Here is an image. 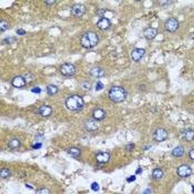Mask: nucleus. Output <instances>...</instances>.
Returning <instances> with one entry per match:
<instances>
[{
  "label": "nucleus",
  "instance_id": "nucleus-1",
  "mask_svg": "<svg viewBox=\"0 0 194 194\" xmlns=\"http://www.w3.org/2000/svg\"><path fill=\"white\" fill-rule=\"evenodd\" d=\"M99 42V37L98 34L93 31L86 32L80 39L81 45L86 49L94 48L98 45Z\"/></svg>",
  "mask_w": 194,
  "mask_h": 194
},
{
  "label": "nucleus",
  "instance_id": "nucleus-2",
  "mask_svg": "<svg viewBox=\"0 0 194 194\" xmlns=\"http://www.w3.org/2000/svg\"><path fill=\"white\" fill-rule=\"evenodd\" d=\"M109 96L112 101L115 103H120L126 99L127 93L123 88L119 86H115L110 90Z\"/></svg>",
  "mask_w": 194,
  "mask_h": 194
},
{
  "label": "nucleus",
  "instance_id": "nucleus-3",
  "mask_svg": "<svg viewBox=\"0 0 194 194\" xmlns=\"http://www.w3.org/2000/svg\"><path fill=\"white\" fill-rule=\"evenodd\" d=\"M65 105L66 107L69 110L77 111L82 108L84 102L81 97L78 95H74L66 99Z\"/></svg>",
  "mask_w": 194,
  "mask_h": 194
},
{
  "label": "nucleus",
  "instance_id": "nucleus-4",
  "mask_svg": "<svg viewBox=\"0 0 194 194\" xmlns=\"http://www.w3.org/2000/svg\"><path fill=\"white\" fill-rule=\"evenodd\" d=\"M87 8L83 4L78 3L71 7L70 12L71 15L75 18H80L83 17L86 13Z\"/></svg>",
  "mask_w": 194,
  "mask_h": 194
},
{
  "label": "nucleus",
  "instance_id": "nucleus-5",
  "mask_svg": "<svg viewBox=\"0 0 194 194\" xmlns=\"http://www.w3.org/2000/svg\"><path fill=\"white\" fill-rule=\"evenodd\" d=\"M179 24L178 20L176 18H171L165 21L164 28L166 31L173 33L178 29Z\"/></svg>",
  "mask_w": 194,
  "mask_h": 194
},
{
  "label": "nucleus",
  "instance_id": "nucleus-6",
  "mask_svg": "<svg viewBox=\"0 0 194 194\" xmlns=\"http://www.w3.org/2000/svg\"><path fill=\"white\" fill-rule=\"evenodd\" d=\"M60 73L64 76L70 77L74 75L76 71L75 66L70 63H64L61 66Z\"/></svg>",
  "mask_w": 194,
  "mask_h": 194
},
{
  "label": "nucleus",
  "instance_id": "nucleus-7",
  "mask_svg": "<svg viewBox=\"0 0 194 194\" xmlns=\"http://www.w3.org/2000/svg\"><path fill=\"white\" fill-rule=\"evenodd\" d=\"M168 136L167 131L163 128L157 129L154 132L153 135L154 140L158 142L165 141L167 138Z\"/></svg>",
  "mask_w": 194,
  "mask_h": 194
},
{
  "label": "nucleus",
  "instance_id": "nucleus-8",
  "mask_svg": "<svg viewBox=\"0 0 194 194\" xmlns=\"http://www.w3.org/2000/svg\"><path fill=\"white\" fill-rule=\"evenodd\" d=\"M145 53L146 51L144 48H134L131 52V58L135 62H139L144 56Z\"/></svg>",
  "mask_w": 194,
  "mask_h": 194
},
{
  "label": "nucleus",
  "instance_id": "nucleus-9",
  "mask_svg": "<svg viewBox=\"0 0 194 194\" xmlns=\"http://www.w3.org/2000/svg\"><path fill=\"white\" fill-rule=\"evenodd\" d=\"M97 27L101 30H106L110 28L111 23L110 20L106 17H102L97 22Z\"/></svg>",
  "mask_w": 194,
  "mask_h": 194
},
{
  "label": "nucleus",
  "instance_id": "nucleus-10",
  "mask_svg": "<svg viewBox=\"0 0 194 194\" xmlns=\"http://www.w3.org/2000/svg\"><path fill=\"white\" fill-rule=\"evenodd\" d=\"M158 34L157 28L153 27L146 28L143 31V35L145 38L148 40H152L155 38Z\"/></svg>",
  "mask_w": 194,
  "mask_h": 194
},
{
  "label": "nucleus",
  "instance_id": "nucleus-11",
  "mask_svg": "<svg viewBox=\"0 0 194 194\" xmlns=\"http://www.w3.org/2000/svg\"><path fill=\"white\" fill-rule=\"evenodd\" d=\"M177 173L181 177H187L192 173L191 169L187 165H181L177 169Z\"/></svg>",
  "mask_w": 194,
  "mask_h": 194
},
{
  "label": "nucleus",
  "instance_id": "nucleus-12",
  "mask_svg": "<svg viewBox=\"0 0 194 194\" xmlns=\"http://www.w3.org/2000/svg\"><path fill=\"white\" fill-rule=\"evenodd\" d=\"M12 85L17 88L24 87L26 84V80L24 77L18 75L14 78L12 80Z\"/></svg>",
  "mask_w": 194,
  "mask_h": 194
},
{
  "label": "nucleus",
  "instance_id": "nucleus-13",
  "mask_svg": "<svg viewBox=\"0 0 194 194\" xmlns=\"http://www.w3.org/2000/svg\"><path fill=\"white\" fill-rule=\"evenodd\" d=\"M90 74L94 78H100L104 76L105 71L102 68L100 67H94L90 70Z\"/></svg>",
  "mask_w": 194,
  "mask_h": 194
},
{
  "label": "nucleus",
  "instance_id": "nucleus-14",
  "mask_svg": "<svg viewBox=\"0 0 194 194\" xmlns=\"http://www.w3.org/2000/svg\"><path fill=\"white\" fill-rule=\"evenodd\" d=\"M96 159L98 162L105 163L108 162L110 159V156L107 152H101L97 154Z\"/></svg>",
  "mask_w": 194,
  "mask_h": 194
},
{
  "label": "nucleus",
  "instance_id": "nucleus-15",
  "mask_svg": "<svg viewBox=\"0 0 194 194\" xmlns=\"http://www.w3.org/2000/svg\"><path fill=\"white\" fill-rule=\"evenodd\" d=\"M106 115L105 111L101 109L98 108L94 110L93 113V116L96 121H101L105 119Z\"/></svg>",
  "mask_w": 194,
  "mask_h": 194
},
{
  "label": "nucleus",
  "instance_id": "nucleus-16",
  "mask_svg": "<svg viewBox=\"0 0 194 194\" xmlns=\"http://www.w3.org/2000/svg\"><path fill=\"white\" fill-rule=\"evenodd\" d=\"M52 112H53V109L49 106L43 105L39 108V113L42 116H49L51 115Z\"/></svg>",
  "mask_w": 194,
  "mask_h": 194
},
{
  "label": "nucleus",
  "instance_id": "nucleus-17",
  "mask_svg": "<svg viewBox=\"0 0 194 194\" xmlns=\"http://www.w3.org/2000/svg\"><path fill=\"white\" fill-rule=\"evenodd\" d=\"M85 126L86 129L89 132L96 131L98 129V126L96 122L92 119L88 120L86 122Z\"/></svg>",
  "mask_w": 194,
  "mask_h": 194
},
{
  "label": "nucleus",
  "instance_id": "nucleus-18",
  "mask_svg": "<svg viewBox=\"0 0 194 194\" xmlns=\"http://www.w3.org/2000/svg\"><path fill=\"white\" fill-rule=\"evenodd\" d=\"M184 137L186 140L188 142L193 141L194 139V131L191 129H188L184 131Z\"/></svg>",
  "mask_w": 194,
  "mask_h": 194
},
{
  "label": "nucleus",
  "instance_id": "nucleus-19",
  "mask_svg": "<svg viewBox=\"0 0 194 194\" xmlns=\"http://www.w3.org/2000/svg\"><path fill=\"white\" fill-rule=\"evenodd\" d=\"M21 142L19 140L14 138L9 142L8 146L9 148L12 150H16L19 149L20 147Z\"/></svg>",
  "mask_w": 194,
  "mask_h": 194
},
{
  "label": "nucleus",
  "instance_id": "nucleus-20",
  "mask_svg": "<svg viewBox=\"0 0 194 194\" xmlns=\"http://www.w3.org/2000/svg\"><path fill=\"white\" fill-rule=\"evenodd\" d=\"M184 149L182 146L176 147L172 151V154L174 157H179L183 155L184 153Z\"/></svg>",
  "mask_w": 194,
  "mask_h": 194
},
{
  "label": "nucleus",
  "instance_id": "nucleus-21",
  "mask_svg": "<svg viewBox=\"0 0 194 194\" xmlns=\"http://www.w3.org/2000/svg\"><path fill=\"white\" fill-rule=\"evenodd\" d=\"M68 153L72 157L74 158H77L80 156L81 151L79 149L76 147H72L70 148Z\"/></svg>",
  "mask_w": 194,
  "mask_h": 194
},
{
  "label": "nucleus",
  "instance_id": "nucleus-22",
  "mask_svg": "<svg viewBox=\"0 0 194 194\" xmlns=\"http://www.w3.org/2000/svg\"><path fill=\"white\" fill-rule=\"evenodd\" d=\"M47 92L49 95H54L58 92V88L57 86L53 85H49L47 87Z\"/></svg>",
  "mask_w": 194,
  "mask_h": 194
},
{
  "label": "nucleus",
  "instance_id": "nucleus-23",
  "mask_svg": "<svg viewBox=\"0 0 194 194\" xmlns=\"http://www.w3.org/2000/svg\"><path fill=\"white\" fill-rule=\"evenodd\" d=\"M152 176L154 179H160L163 177V172L160 169L156 168L152 172Z\"/></svg>",
  "mask_w": 194,
  "mask_h": 194
},
{
  "label": "nucleus",
  "instance_id": "nucleus-24",
  "mask_svg": "<svg viewBox=\"0 0 194 194\" xmlns=\"http://www.w3.org/2000/svg\"><path fill=\"white\" fill-rule=\"evenodd\" d=\"M9 24L8 21L4 19H1L0 22V30L1 32H4L8 29Z\"/></svg>",
  "mask_w": 194,
  "mask_h": 194
},
{
  "label": "nucleus",
  "instance_id": "nucleus-25",
  "mask_svg": "<svg viewBox=\"0 0 194 194\" xmlns=\"http://www.w3.org/2000/svg\"><path fill=\"white\" fill-rule=\"evenodd\" d=\"M12 175L11 172L7 168H3L1 171V176L3 178H7Z\"/></svg>",
  "mask_w": 194,
  "mask_h": 194
},
{
  "label": "nucleus",
  "instance_id": "nucleus-26",
  "mask_svg": "<svg viewBox=\"0 0 194 194\" xmlns=\"http://www.w3.org/2000/svg\"><path fill=\"white\" fill-rule=\"evenodd\" d=\"M81 87L84 90L88 91L90 89L91 86L89 82L85 81L82 83Z\"/></svg>",
  "mask_w": 194,
  "mask_h": 194
},
{
  "label": "nucleus",
  "instance_id": "nucleus-27",
  "mask_svg": "<svg viewBox=\"0 0 194 194\" xmlns=\"http://www.w3.org/2000/svg\"><path fill=\"white\" fill-rule=\"evenodd\" d=\"M36 194H51V193L48 188H42L37 190Z\"/></svg>",
  "mask_w": 194,
  "mask_h": 194
},
{
  "label": "nucleus",
  "instance_id": "nucleus-28",
  "mask_svg": "<svg viewBox=\"0 0 194 194\" xmlns=\"http://www.w3.org/2000/svg\"><path fill=\"white\" fill-rule=\"evenodd\" d=\"M104 87H105V86L104 84L101 82L98 81L97 82L96 86H95V89L97 91H99L101 90Z\"/></svg>",
  "mask_w": 194,
  "mask_h": 194
},
{
  "label": "nucleus",
  "instance_id": "nucleus-29",
  "mask_svg": "<svg viewBox=\"0 0 194 194\" xmlns=\"http://www.w3.org/2000/svg\"><path fill=\"white\" fill-rule=\"evenodd\" d=\"M91 189L94 191H98L100 189L99 185L96 182H94L91 185Z\"/></svg>",
  "mask_w": 194,
  "mask_h": 194
},
{
  "label": "nucleus",
  "instance_id": "nucleus-30",
  "mask_svg": "<svg viewBox=\"0 0 194 194\" xmlns=\"http://www.w3.org/2000/svg\"><path fill=\"white\" fill-rule=\"evenodd\" d=\"M17 33L18 35L22 36L25 35L26 33V32L23 28H20V29H18L17 30Z\"/></svg>",
  "mask_w": 194,
  "mask_h": 194
},
{
  "label": "nucleus",
  "instance_id": "nucleus-31",
  "mask_svg": "<svg viewBox=\"0 0 194 194\" xmlns=\"http://www.w3.org/2000/svg\"><path fill=\"white\" fill-rule=\"evenodd\" d=\"M31 91L32 93H36V94H39L41 92V89L38 87H35L32 89Z\"/></svg>",
  "mask_w": 194,
  "mask_h": 194
},
{
  "label": "nucleus",
  "instance_id": "nucleus-32",
  "mask_svg": "<svg viewBox=\"0 0 194 194\" xmlns=\"http://www.w3.org/2000/svg\"><path fill=\"white\" fill-rule=\"evenodd\" d=\"M161 6L162 7H165V6H168V5H169L171 4L172 3H173V1H163L161 2Z\"/></svg>",
  "mask_w": 194,
  "mask_h": 194
},
{
  "label": "nucleus",
  "instance_id": "nucleus-33",
  "mask_svg": "<svg viewBox=\"0 0 194 194\" xmlns=\"http://www.w3.org/2000/svg\"><path fill=\"white\" fill-rule=\"evenodd\" d=\"M188 156L190 159L194 161V149L189 151L188 152Z\"/></svg>",
  "mask_w": 194,
  "mask_h": 194
},
{
  "label": "nucleus",
  "instance_id": "nucleus-34",
  "mask_svg": "<svg viewBox=\"0 0 194 194\" xmlns=\"http://www.w3.org/2000/svg\"><path fill=\"white\" fill-rule=\"evenodd\" d=\"M135 176L134 175H132L130 177L128 178L127 179V181L128 182L130 183L134 182V181L135 180Z\"/></svg>",
  "mask_w": 194,
  "mask_h": 194
},
{
  "label": "nucleus",
  "instance_id": "nucleus-35",
  "mask_svg": "<svg viewBox=\"0 0 194 194\" xmlns=\"http://www.w3.org/2000/svg\"><path fill=\"white\" fill-rule=\"evenodd\" d=\"M42 146V144L41 143H37L33 146V148L35 150H38L41 148Z\"/></svg>",
  "mask_w": 194,
  "mask_h": 194
},
{
  "label": "nucleus",
  "instance_id": "nucleus-36",
  "mask_svg": "<svg viewBox=\"0 0 194 194\" xmlns=\"http://www.w3.org/2000/svg\"><path fill=\"white\" fill-rule=\"evenodd\" d=\"M55 1H45L44 3L47 5H53L55 3Z\"/></svg>",
  "mask_w": 194,
  "mask_h": 194
},
{
  "label": "nucleus",
  "instance_id": "nucleus-37",
  "mask_svg": "<svg viewBox=\"0 0 194 194\" xmlns=\"http://www.w3.org/2000/svg\"><path fill=\"white\" fill-rule=\"evenodd\" d=\"M134 148V146L132 145H129L127 146V150L129 151L133 150Z\"/></svg>",
  "mask_w": 194,
  "mask_h": 194
},
{
  "label": "nucleus",
  "instance_id": "nucleus-38",
  "mask_svg": "<svg viewBox=\"0 0 194 194\" xmlns=\"http://www.w3.org/2000/svg\"><path fill=\"white\" fill-rule=\"evenodd\" d=\"M143 171V170L141 168H138L137 170L136 171V174H140Z\"/></svg>",
  "mask_w": 194,
  "mask_h": 194
},
{
  "label": "nucleus",
  "instance_id": "nucleus-39",
  "mask_svg": "<svg viewBox=\"0 0 194 194\" xmlns=\"http://www.w3.org/2000/svg\"><path fill=\"white\" fill-rule=\"evenodd\" d=\"M151 193V190L150 189H147L144 192L143 194H150Z\"/></svg>",
  "mask_w": 194,
  "mask_h": 194
},
{
  "label": "nucleus",
  "instance_id": "nucleus-40",
  "mask_svg": "<svg viewBox=\"0 0 194 194\" xmlns=\"http://www.w3.org/2000/svg\"><path fill=\"white\" fill-rule=\"evenodd\" d=\"M192 191H193V193L194 194V186L192 187Z\"/></svg>",
  "mask_w": 194,
  "mask_h": 194
}]
</instances>
